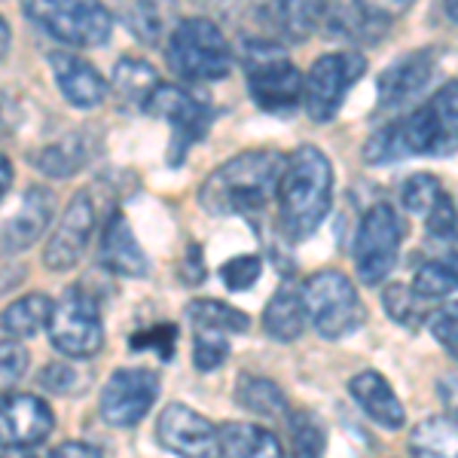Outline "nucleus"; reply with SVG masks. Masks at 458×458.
Instances as JSON below:
<instances>
[{
  "label": "nucleus",
  "mask_w": 458,
  "mask_h": 458,
  "mask_svg": "<svg viewBox=\"0 0 458 458\" xmlns=\"http://www.w3.org/2000/svg\"><path fill=\"white\" fill-rule=\"evenodd\" d=\"M302 306L324 339H345L364 324L367 309L343 272L321 269L302 284Z\"/></svg>",
  "instance_id": "6"
},
{
  "label": "nucleus",
  "mask_w": 458,
  "mask_h": 458,
  "mask_svg": "<svg viewBox=\"0 0 458 458\" xmlns=\"http://www.w3.org/2000/svg\"><path fill=\"white\" fill-rule=\"evenodd\" d=\"M412 458H458V425L453 419L428 416L410 434Z\"/></svg>",
  "instance_id": "26"
},
{
  "label": "nucleus",
  "mask_w": 458,
  "mask_h": 458,
  "mask_svg": "<svg viewBox=\"0 0 458 458\" xmlns=\"http://www.w3.org/2000/svg\"><path fill=\"white\" fill-rule=\"evenodd\" d=\"M187 318L205 330H220V334H245L250 318L239 309H233L224 300H193L187 306Z\"/></svg>",
  "instance_id": "31"
},
{
  "label": "nucleus",
  "mask_w": 458,
  "mask_h": 458,
  "mask_svg": "<svg viewBox=\"0 0 458 458\" xmlns=\"http://www.w3.org/2000/svg\"><path fill=\"white\" fill-rule=\"evenodd\" d=\"M21 10L37 28L68 47H105L114 31V16L101 0H21Z\"/></svg>",
  "instance_id": "5"
},
{
  "label": "nucleus",
  "mask_w": 458,
  "mask_h": 458,
  "mask_svg": "<svg viewBox=\"0 0 458 458\" xmlns=\"http://www.w3.org/2000/svg\"><path fill=\"white\" fill-rule=\"evenodd\" d=\"M434 71H437V53L434 49H412V53L397 58V62H391L379 73V83H376L379 107L401 110L412 105L428 89V83H431Z\"/></svg>",
  "instance_id": "15"
},
{
  "label": "nucleus",
  "mask_w": 458,
  "mask_h": 458,
  "mask_svg": "<svg viewBox=\"0 0 458 458\" xmlns=\"http://www.w3.org/2000/svg\"><path fill=\"white\" fill-rule=\"evenodd\" d=\"M159 397V376L144 367H123L101 391L98 412L110 428H135Z\"/></svg>",
  "instance_id": "11"
},
{
  "label": "nucleus",
  "mask_w": 458,
  "mask_h": 458,
  "mask_svg": "<svg viewBox=\"0 0 458 458\" xmlns=\"http://www.w3.org/2000/svg\"><path fill=\"white\" fill-rule=\"evenodd\" d=\"M98 257L101 266L120 278H147V272H150V260H147L144 248L138 245L129 220L120 211L110 214L105 233H101Z\"/></svg>",
  "instance_id": "18"
},
{
  "label": "nucleus",
  "mask_w": 458,
  "mask_h": 458,
  "mask_svg": "<svg viewBox=\"0 0 458 458\" xmlns=\"http://www.w3.org/2000/svg\"><path fill=\"white\" fill-rule=\"evenodd\" d=\"M306 306H302V291L297 284L282 282L263 309V330L278 343H293L306 330Z\"/></svg>",
  "instance_id": "21"
},
{
  "label": "nucleus",
  "mask_w": 458,
  "mask_h": 458,
  "mask_svg": "<svg viewBox=\"0 0 458 458\" xmlns=\"http://www.w3.org/2000/svg\"><path fill=\"white\" fill-rule=\"evenodd\" d=\"M443 10H446V16L458 25V0H443Z\"/></svg>",
  "instance_id": "48"
},
{
  "label": "nucleus",
  "mask_w": 458,
  "mask_h": 458,
  "mask_svg": "<svg viewBox=\"0 0 458 458\" xmlns=\"http://www.w3.org/2000/svg\"><path fill=\"white\" fill-rule=\"evenodd\" d=\"M165 62L183 83H217L233 71V49L211 19H183L168 34Z\"/></svg>",
  "instance_id": "4"
},
{
  "label": "nucleus",
  "mask_w": 458,
  "mask_h": 458,
  "mask_svg": "<svg viewBox=\"0 0 458 458\" xmlns=\"http://www.w3.org/2000/svg\"><path fill=\"white\" fill-rule=\"evenodd\" d=\"M55 214V196L47 187H28L21 196L19 211L0 226V250L4 254H16V250L31 248L43 233H47L49 220Z\"/></svg>",
  "instance_id": "17"
},
{
  "label": "nucleus",
  "mask_w": 458,
  "mask_h": 458,
  "mask_svg": "<svg viewBox=\"0 0 458 458\" xmlns=\"http://www.w3.org/2000/svg\"><path fill=\"white\" fill-rule=\"evenodd\" d=\"M327 446L321 419L312 416L309 410H293L287 416V449L291 458H321Z\"/></svg>",
  "instance_id": "30"
},
{
  "label": "nucleus",
  "mask_w": 458,
  "mask_h": 458,
  "mask_svg": "<svg viewBox=\"0 0 458 458\" xmlns=\"http://www.w3.org/2000/svg\"><path fill=\"white\" fill-rule=\"evenodd\" d=\"M217 440L224 458H284L282 440L260 425L226 422L217 428Z\"/></svg>",
  "instance_id": "22"
},
{
  "label": "nucleus",
  "mask_w": 458,
  "mask_h": 458,
  "mask_svg": "<svg viewBox=\"0 0 458 458\" xmlns=\"http://www.w3.org/2000/svg\"><path fill=\"white\" fill-rule=\"evenodd\" d=\"M49 458H101V449L89 446V443H80V440H68L58 449H53Z\"/></svg>",
  "instance_id": "45"
},
{
  "label": "nucleus",
  "mask_w": 458,
  "mask_h": 458,
  "mask_svg": "<svg viewBox=\"0 0 458 458\" xmlns=\"http://www.w3.org/2000/svg\"><path fill=\"white\" fill-rule=\"evenodd\" d=\"M360 4L367 6V10L373 13V16H379V19H397V16H403L406 10H410L416 0H360Z\"/></svg>",
  "instance_id": "42"
},
{
  "label": "nucleus",
  "mask_w": 458,
  "mask_h": 458,
  "mask_svg": "<svg viewBox=\"0 0 458 458\" xmlns=\"http://www.w3.org/2000/svg\"><path fill=\"white\" fill-rule=\"evenodd\" d=\"M367 73V58L360 53H327L309 68L302 86V107L309 120L330 123L343 107L352 86Z\"/></svg>",
  "instance_id": "9"
},
{
  "label": "nucleus",
  "mask_w": 458,
  "mask_h": 458,
  "mask_svg": "<svg viewBox=\"0 0 458 458\" xmlns=\"http://www.w3.org/2000/svg\"><path fill=\"white\" fill-rule=\"evenodd\" d=\"M95 229V202L89 190L71 196L68 211L62 214L58 226L49 235L47 248H43V266L53 272H68L80 263V257L86 254V245L92 239Z\"/></svg>",
  "instance_id": "12"
},
{
  "label": "nucleus",
  "mask_w": 458,
  "mask_h": 458,
  "mask_svg": "<svg viewBox=\"0 0 458 458\" xmlns=\"http://www.w3.org/2000/svg\"><path fill=\"white\" fill-rule=\"evenodd\" d=\"M412 287H416V293H422L425 300H440V297L455 293L458 291V250H449V254L425 260L419 266L416 278H412Z\"/></svg>",
  "instance_id": "29"
},
{
  "label": "nucleus",
  "mask_w": 458,
  "mask_h": 458,
  "mask_svg": "<svg viewBox=\"0 0 458 458\" xmlns=\"http://www.w3.org/2000/svg\"><path fill=\"white\" fill-rule=\"evenodd\" d=\"M425 220H428V235H431V239H453L458 233V211L446 193H443L440 202L425 214Z\"/></svg>",
  "instance_id": "39"
},
{
  "label": "nucleus",
  "mask_w": 458,
  "mask_h": 458,
  "mask_svg": "<svg viewBox=\"0 0 458 458\" xmlns=\"http://www.w3.org/2000/svg\"><path fill=\"white\" fill-rule=\"evenodd\" d=\"M86 159H89V141H86V135L77 131V135L43 147L31 162L37 172H43L49 177H68V174H77L80 168L86 165Z\"/></svg>",
  "instance_id": "28"
},
{
  "label": "nucleus",
  "mask_w": 458,
  "mask_h": 458,
  "mask_svg": "<svg viewBox=\"0 0 458 458\" xmlns=\"http://www.w3.org/2000/svg\"><path fill=\"white\" fill-rule=\"evenodd\" d=\"M174 339H177V330L172 327V324H159V327L147 330V334H138L131 336V349H157L162 360L172 358L174 352Z\"/></svg>",
  "instance_id": "41"
},
{
  "label": "nucleus",
  "mask_w": 458,
  "mask_h": 458,
  "mask_svg": "<svg viewBox=\"0 0 458 458\" xmlns=\"http://www.w3.org/2000/svg\"><path fill=\"white\" fill-rule=\"evenodd\" d=\"M125 21L141 43H159L162 28H165V10L157 0H131V6L125 10Z\"/></svg>",
  "instance_id": "33"
},
{
  "label": "nucleus",
  "mask_w": 458,
  "mask_h": 458,
  "mask_svg": "<svg viewBox=\"0 0 458 458\" xmlns=\"http://www.w3.org/2000/svg\"><path fill=\"white\" fill-rule=\"evenodd\" d=\"M324 31L334 40L345 43H376L388 31V21L373 16L360 0H330Z\"/></svg>",
  "instance_id": "20"
},
{
  "label": "nucleus",
  "mask_w": 458,
  "mask_h": 458,
  "mask_svg": "<svg viewBox=\"0 0 458 458\" xmlns=\"http://www.w3.org/2000/svg\"><path fill=\"white\" fill-rule=\"evenodd\" d=\"M49 343L68 358H95L105 345L98 300L83 284H73L62 293L49 318Z\"/></svg>",
  "instance_id": "7"
},
{
  "label": "nucleus",
  "mask_w": 458,
  "mask_h": 458,
  "mask_svg": "<svg viewBox=\"0 0 458 458\" xmlns=\"http://www.w3.org/2000/svg\"><path fill=\"white\" fill-rule=\"evenodd\" d=\"M21 458H37V455H21Z\"/></svg>",
  "instance_id": "49"
},
{
  "label": "nucleus",
  "mask_w": 458,
  "mask_h": 458,
  "mask_svg": "<svg viewBox=\"0 0 458 458\" xmlns=\"http://www.w3.org/2000/svg\"><path fill=\"white\" fill-rule=\"evenodd\" d=\"M242 68L254 105L266 114H293L302 105L306 77L287 58L282 43L245 40L242 43Z\"/></svg>",
  "instance_id": "3"
},
{
  "label": "nucleus",
  "mask_w": 458,
  "mask_h": 458,
  "mask_svg": "<svg viewBox=\"0 0 458 458\" xmlns=\"http://www.w3.org/2000/svg\"><path fill=\"white\" fill-rule=\"evenodd\" d=\"M55 419L47 401L34 394H0V449H31L53 434Z\"/></svg>",
  "instance_id": "14"
},
{
  "label": "nucleus",
  "mask_w": 458,
  "mask_h": 458,
  "mask_svg": "<svg viewBox=\"0 0 458 458\" xmlns=\"http://www.w3.org/2000/svg\"><path fill=\"white\" fill-rule=\"evenodd\" d=\"M330 0H278L276 25L291 40H309L315 31L324 28Z\"/></svg>",
  "instance_id": "27"
},
{
  "label": "nucleus",
  "mask_w": 458,
  "mask_h": 458,
  "mask_svg": "<svg viewBox=\"0 0 458 458\" xmlns=\"http://www.w3.org/2000/svg\"><path fill=\"white\" fill-rule=\"evenodd\" d=\"M260 272H263V257L239 254L220 266L217 276L229 291H250V287L257 284V278H260Z\"/></svg>",
  "instance_id": "36"
},
{
  "label": "nucleus",
  "mask_w": 458,
  "mask_h": 458,
  "mask_svg": "<svg viewBox=\"0 0 458 458\" xmlns=\"http://www.w3.org/2000/svg\"><path fill=\"white\" fill-rule=\"evenodd\" d=\"M428 330L446 352L458 354V302H443L428 318Z\"/></svg>",
  "instance_id": "38"
},
{
  "label": "nucleus",
  "mask_w": 458,
  "mask_h": 458,
  "mask_svg": "<svg viewBox=\"0 0 458 458\" xmlns=\"http://www.w3.org/2000/svg\"><path fill=\"white\" fill-rule=\"evenodd\" d=\"M183 282L187 284L205 282V266H202V250H199V245L187 248V257H183Z\"/></svg>",
  "instance_id": "44"
},
{
  "label": "nucleus",
  "mask_w": 458,
  "mask_h": 458,
  "mask_svg": "<svg viewBox=\"0 0 458 458\" xmlns=\"http://www.w3.org/2000/svg\"><path fill=\"white\" fill-rule=\"evenodd\" d=\"M431 302L434 300H425L422 293H416L412 284H388L386 293H382L386 312L403 327H416V324L428 321L431 318Z\"/></svg>",
  "instance_id": "32"
},
{
  "label": "nucleus",
  "mask_w": 458,
  "mask_h": 458,
  "mask_svg": "<svg viewBox=\"0 0 458 458\" xmlns=\"http://www.w3.org/2000/svg\"><path fill=\"white\" fill-rule=\"evenodd\" d=\"M159 89V73L144 58L123 55L114 68V92L125 107H147L150 95Z\"/></svg>",
  "instance_id": "24"
},
{
  "label": "nucleus",
  "mask_w": 458,
  "mask_h": 458,
  "mask_svg": "<svg viewBox=\"0 0 458 458\" xmlns=\"http://www.w3.org/2000/svg\"><path fill=\"white\" fill-rule=\"evenodd\" d=\"M157 437L162 446L177 458H217L220 440L202 412L183 403H168L157 422Z\"/></svg>",
  "instance_id": "13"
},
{
  "label": "nucleus",
  "mask_w": 458,
  "mask_h": 458,
  "mask_svg": "<svg viewBox=\"0 0 458 458\" xmlns=\"http://www.w3.org/2000/svg\"><path fill=\"white\" fill-rule=\"evenodd\" d=\"M235 403L245 406L254 416H263L269 422H278V419L291 416V403H287V394L278 382L266 379V376H254L245 373L235 382Z\"/></svg>",
  "instance_id": "23"
},
{
  "label": "nucleus",
  "mask_w": 458,
  "mask_h": 458,
  "mask_svg": "<svg viewBox=\"0 0 458 458\" xmlns=\"http://www.w3.org/2000/svg\"><path fill=\"white\" fill-rule=\"evenodd\" d=\"M437 394L446 406V416L458 425V376H443L437 382Z\"/></svg>",
  "instance_id": "43"
},
{
  "label": "nucleus",
  "mask_w": 458,
  "mask_h": 458,
  "mask_svg": "<svg viewBox=\"0 0 458 458\" xmlns=\"http://www.w3.org/2000/svg\"><path fill=\"white\" fill-rule=\"evenodd\" d=\"M55 302L47 293H28L19 297L16 302L0 312V330L13 339H28L34 334H40L43 327H49V318H53Z\"/></svg>",
  "instance_id": "25"
},
{
  "label": "nucleus",
  "mask_w": 458,
  "mask_h": 458,
  "mask_svg": "<svg viewBox=\"0 0 458 458\" xmlns=\"http://www.w3.org/2000/svg\"><path fill=\"white\" fill-rule=\"evenodd\" d=\"M282 229L291 242H302L321 226L334 199V165L318 147H297L287 157L278 181Z\"/></svg>",
  "instance_id": "2"
},
{
  "label": "nucleus",
  "mask_w": 458,
  "mask_h": 458,
  "mask_svg": "<svg viewBox=\"0 0 458 458\" xmlns=\"http://www.w3.org/2000/svg\"><path fill=\"white\" fill-rule=\"evenodd\" d=\"M349 391H352L354 401H358L360 410H364L376 425L388 428V431H397V428H403V422H406L403 403L397 401L394 388L388 386L382 373L364 370V373L352 376Z\"/></svg>",
  "instance_id": "19"
},
{
  "label": "nucleus",
  "mask_w": 458,
  "mask_h": 458,
  "mask_svg": "<svg viewBox=\"0 0 458 458\" xmlns=\"http://www.w3.org/2000/svg\"><path fill=\"white\" fill-rule=\"evenodd\" d=\"M440 196H443V187L434 174H412V177H406L401 187V205L410 214H428L440 202Z\"/></svg>",
  "instance_id": "34"
},
{
  "label": "nucleus",
  "mask_w": 458,
  "mask_h": 458,
  "mask_svg": "<svg viewBox=\"0 0 458 458\" xmlns=\"http://www.w3.org/2000/svg\"><path fill=\"white\" fill-rule=\"evenodd\" d=\"M10 43H13L10 25H6V19L0 16V62H4V58H6V53H10Z\"/></svg>",
  "instance_id": "47"
},
{
  "label": "nucleus",
  "mask_w": 458,
  "mask_h": 458,
  "mask_svg": "<svg viewBox=\"0 0 458 458\" xmlns=\"http://www.w3.org/2000/svg\"><path fill=\"white\" fill-rule=\"evenodd\" d=\"M28 373V352L19 339H0V391L19 386Z\"/></svg>",
  "instance_id": "37"
},
{
  "label": "nucleus",
  "mask_w": 458,
  "mask_h": 458,
  "mask_svg": "<svg viewBox=\"0 0 458 458\" xmlns=\"http://www.w3.org/2000/svg\"><path fill=\"white\" fill-rule=\"evenodd\" d=\"M229 334H220V330H205L199 327L193 334V364L196 370L208 373V370H217L220 364L226 360L229 354Z\"/></svg>",
  "instance_id": "35"
},
{
  "label": "nucleus",
  "mask_w": 458,
  "mask_h": 458,
  "mask_svg": "<svg viewBox=\"0 0 458 458\" xmlns=\"http://www.w3.org/2000/svg\"><path fill=\"white\" fill-rule=\"evenodd\" d=\"M49 68H53L58 92L71 107L92 110L107 98V80L86 58L55 49V53H49Z\"/></svg>",
  "instance_id": "16"
},
{
  "label": "nucleus",
  "mask_w": 458,
  "mask_h": 458,
  "mask_svg": "<svg viewBox=\"0 0 458 458\" xmlns=\"http://www.w3.org/2000/svg\"><path fill=\"white\" fill-rule=\"evenodd\" d=\"M10 187H13V165H10V159L0 153V199L10 193Z\"/></svg>",
  "instance_id": "46"
},
{
  "label": "nucleus",
  "mask_w": 458,
  "mask_h": 458,
  "mask_svg": "<svg viewBox=\"0 0 458 458\" xmlns=\"http://www.w3.org/2000/svg\"><path fill=\"white\" fill-rule=\"evenodd\" d=\"M287 157L278 150H248L205 177L199 202L208 214H254L278 193Z\"/></svg>",
  "instance_id": "1"
},
{
  "label": "nucleus",
  "mask_w": 458,
  "mask_h": 458,
  "mask_svg": "<svg viewBox=\"0 0 458 458\" xmlns=\"http://www.w3.org/2000/svg\"><path fill=\"white\" fill-rule=\"evenodd\" d=\"M144 110L172 125V144H168L172 165H181V159L190 153V147L202 141L205 131L214 123V107L208 101L196 98L193 92H187L183 86L174 83H159Z\"/></svg>",
  "instance_id": "10"
},
{
  "label": "nucleus",
  "mask_w": 458,
  "mask_h": 458,
  "mask_svg": "<svg viewBox=\"0 0 458 458\" xmlns=\"http://www.w3.org/2000/svg\"><path fill=\"white\" fill-rule=\"evenodd\" d=\"M40 388L53 391V394H71V391L80 388V373L71 364L55 360V364H47L40 370Z\"/></svg>",
  "instance_id": "40"
},
{
  "label": "nucleus",
  "mask_w": 458,
  "mask_h": 458,
  "mask_svg": "<svg viewBox=\"0 0 458 458\" xmlns=\"http://www.w3.org/2000/svg\"><path fill=\"white\" fill-rule=\"evenodd\" d=\"M403 245V220L391 205L376 202L360 217L354 235V269L364 284H382L391 276Z\"/></svg>",
  "instance_id": "8"
}]
</instances>
